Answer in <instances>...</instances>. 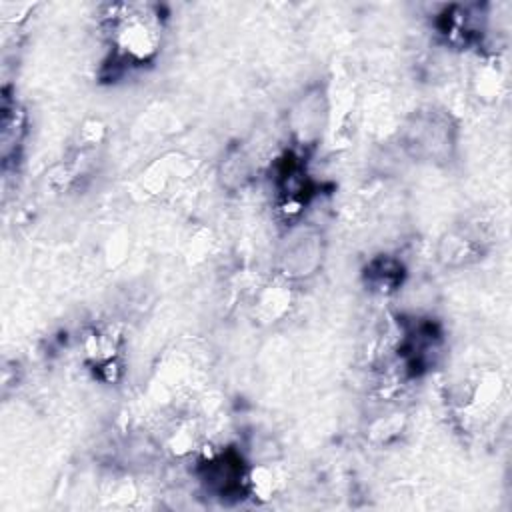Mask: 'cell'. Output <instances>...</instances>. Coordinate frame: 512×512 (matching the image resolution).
Listing matches in <instances>:
<instances>
[{"mask_svg":"<svg viewBox=\"0 0 512 512\" xmlns=\"http://www.w3.org/2000/svg\"><path fill=\"white\" fill-rule=\"evenodd\" d=\"M112 56L118 66L150 62L162 40V18L148 4H116L106 14Z\"/></svg>","mask_w":512,"mask_h":512,"instance_id":"1","label":"cell"},{"mask_svg":"<svg viewBox=\"0 0 512 512\" xmlns=\"http://www.w3.org/2000/svg\"><path fill=\"white\" fill-rule=\"evenodd\" d=\"M282 270L288 278H306L322 262V236L310 226H298L288 232L280 250Z\"/></svg>","mask_w":512,"mask_h":512,"instance_id":"2","label":"cell"},{"mask_svg":"<svg viewBox=\"0 0 512 512\" xmlns=\"http://www.w3.org/2000/svg\"><path fill=\"white\" fill-rule=\"evenodd\" d=\"M408 146L414 154L426 158L448 154V148L452 146L450 120L436 112L416 116L414 124L408 128Z\"/></svg>","mask_w":512,"mask_h":512,"instance_id":"3","label":"cell"},{"mask_svg":"<svg viewBox=\"0 0 512 512\" xmlns=\"http://www.w3.org/2000/svg\"><path fill=\"white\" fill-rule=\"evenodd\" d=\"M202 482L216 496H238L250 486V474L244 470L238 454L224 452L206 462Z\"/></svg>","mask_w":512,"mask_h":512,"instance_id":"4","label":"cell"},{"mask_svg":"<svg viewBox=\"0 0 512 512\" xmlns=\"http://www.w3.org/2000/svg\"><path fill=\"white\" fill-rule=\"evenodd\" d=\"M482 252V240L470 230L450 232L442 238L438 248V258L446 266H464L478 258Z\"/></svg>","mask_w":512,"mask_h":512,"instance_id":"5","label":"cell"},{"mask_svg":"<svg viewBox=\"0 0 512 512\" xmlns=\"http://www.w3.org/2000/svg\"><path fill=\"white\" fill-rule=\"evenodd\" d=\"M400 276H402L400 264L390 258H378L368 268V282L382 292L394 288L400 282Z\"/></svg>","mask_w":512,"mask_h":512,"instance_id":"6","label":"cell"}]
</instances>
